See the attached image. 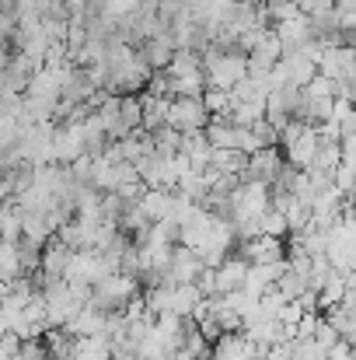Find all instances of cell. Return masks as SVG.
I'll return each mask as SVG.
<instances>
[{"mask_svg": "<svg viewBox=\"0 0 356 360\" xmlns=\"http://www.w3.org/2000/svg\"><path fill=\"white\" fill-rule=\"evenodd\" d=\"M136 294H140V280L122 276V273H109V276H102V280L91 287L88 308H95V311H102V315H112V311H122V304L133 301Z\"/></svg>", "mask_w": 356, "mask_h": 360, "instance_id": "6da1fadb", "label": "cell"}, {"mask_svg": "<svg viewBox=\"0 0 356 360\" xmlns=\"http://www.w3.org/2000/svg\"><path fill=\"white\" fill-rule=\"evenodd\" d=\"M206 122H210V116L199 105V98H171L168 102L164 126H171L175 133H192V129H203Z\"/></svg>", "mask_w": 356, "mask_h": 360, "instance_id": "7a4b0ae2", "label": "cell"}, {"mask_svg": "<svg viewBox=\"0 0 356 360\" xmlns=\"http://www.w3.org/2000/svg\"><path fill=\"white\" fill-rule=\"evenodd\" d=\"M279 168H283L279 147H262V150L248 154V161H244L237 182H262V186H272V179H276Z\"/></svg>", "mask_w": 356, "mask_h": 360, "instance_id": "3957f363", "label": "cell"}, {"mask_svg": "<svg viewBox=\"0 0 356 360\" xmlns=\"http://www.w3.org/2000/svg\"><path fill=\"white\" fill-rule=\"evenodd\" d=\"M237 252L248 266H258V262H283L286 259V238H265V235H258V238L251 241H237L235 245Z\"/></svg>", "mask_w": 356, "mask_h": 360, "instance_id": "277c9868", "label": "cell"}, {"mask_svg": "<svg viewBox=\"0 0 356 360\" xmlns=\"http://www.w3.org/2000/svg\"><path fill=\"white\" fill-rule=\"evenodd\" d=\"M203 273V262L192 248H182L175 245L171 248V259H168V269H164V280L168 283H196V276Z\"/></svg>", "mask_w": 356, "mask_h": 360, "instance_id": "5b68a950", "label": "cell"}, {"mask_svg": "<svg viewBox=\"0 0 356 360\" xmlns=\"http://www.w3.org/2000/svg\"><path fill=\"white\" fill-rule=\"evenodd\" d=\"M213 273V294L217 297H224V294H231V290H241L244 287V273H248V262L241 259V255H228L217 269H210Z\"/></svg>", "mask_w": 356, "mask_h": 360, "instance_id": "8992f818", "label": "cell"}, {"mask_svg": "<svg viewBox=\"0 0 356 360\" xmlns=\"http://www.w3.org/2000/svg\"><path fill=\"white\" fill-rule=\"evenodd\" d=\"M315 150H318V133H315V126H308L297 140H290L279 154H283V161L290 165V168H297V172H308V165H311V158H315Z\"/></svg>", "mask_w": 356, "mask_h": 360, "instance_id": "52a82bcc", "label": "cell"}, {"mask_svg": "<svg viewBox=\"0 0 356 360\" xmlns=\"http://www.w3.org/2000/svg\"><path fill=\"white\" fill-rule=\"evenodd\" d=\"M283 273H286V262H258V266H248L241 290L251 294V297H258V294H265Z\"/></svg>", "mask_w": 356, "mask_h": 360, "instance_id": "ba28073f", "label": "cell"}, {"mask_svg": "<svg viewBox=\"0 0 356 360\" xmlns=\"http://www.w3.org/2000/svg\"><path fill=\"white\" fill-rule=\"evenodd\" d=\"M136 207H140V214H143L150 224H157V221L171 217L175 193H171V189H143V193H140V200H136Z\"/></svg>", "mask_w": 356, "mask_h": 360, "instance_id": "9c48e42d", "label": "cell"}, {"mask_svg": "<svg viewBox=\"0 0 356 360\" xmlns=\"http://www.w3.org/2000/svg\"><path fill=\"white\" fill-rule=\"evenodd\" d=\"M67 259H70V248L60 245L56 238H49L42 245V255H39V276L42 280H63Z\"/></svg>", "mask_w": 356, "mask_h": 360, "instance_id": "30bf717a", "label": "cell"}, {"mask_svg": "<svg viewBox=\"0 0 356 360\" xmlns=\"http://www.w3.org/2000/svg\"><path fill=\"white\" fill-rule=\"evenodd\" d=\"M136 53L143 56V63H147L154 74H161V70L171 63V53H175V49H171V42H168L164 35H154V39L140 42V46H136Z\"/></svg>", "mask_w": 356, "mask_h": 360, "instance_id": "8fae6325", "label": "cell"}, {"mask_svg": "<svg viewBox=\"0 0 356 360\" xmlns=\"http://www.w3.org/2000/svg\"><path fill=\"white\" fill-rule=\"evenodd\" d=\"M279 56H283V46H279V39L272 35V28L258 39V46L244 56L248 60V67H255V70H269L272 63H279Z\"/></svg>", "mask_w": 356, "mask_h": 360, "instance_id": "7c38bea8", "label": "cell"}, {"mask_svg": "<svg viewBox=\"0 0 356 360\" xmlns=\"http://www.w3.org/2000/svg\"><path fill=\"white\" fill-rule=\"evenodd\" d=\"M279 63H283V70H286V81H290L294 88H304V84H308V81L318 74V67H315L308 56L294 53V49H290V53H283V56H279Z\"/></svg>", "mask_w": 356, "mask_h": 360, "instance_id": "4fadbf2b", "label": "cell"}, {"mask_svg": "<svg viewBox=\"0 0 356 360\" xmlns=\"http://www.w3.org/2000/svg\"><path fill=\"white\" fill-rule=\"evenodd\" d=\"M199 301H203V294H199L196 283H175V287H171V308H168V315L189 319V315L196 311Z\"/></svg>", "mask_w": 356, "mask_h": 360, "instance_id": "5bb4252c", "label": "cell"}, {"mask_svg": "<svg viewBox=\"0 0 356 360\" xmlns=\"http://www.w3.org/2000/svg\"><path fill=\"white\" fill-rule=\"evenodd\" d=\"M329 319V326L336 329V336H339V343H350L353 347V333H356V319H353V308L350 304H336V308H329L325 311Z\"/></svg>", "mask_w": 356, "mask_h": 360, "instance_id": "9a60e30c", "label": "cell"}, {"mask_svg": "<svg viewBox=\"0 0 356 360\" xmlns=\"http://www.w3.org/2000/svg\"><path fill=\"white\" fill-rule=\"evenodd\" d=\"M189 74H203L199 56L189 53V49H175L171 53V63L164 67V77H189Z\"/></svg>", "mask_w": 356, "mask_h": 360, "instance_id": "2e32d148", "label": "cell"}, {"mask_svg": "<svg viewBox=\"0 0 356 360\" xmlns=\"http://www.w3.org/2000/svg\"><path fill=\"white\" fill-rule=\"evenodd\" d=\"M336 168H339V143H318V150H315L308 172H318V175H329V179H332Z\"/></svg>", "mask_w": 356, "mask_h": 360, "instance_id": "e0dca14e", "label": "cell"}, {"mask_svg": "<svg viewBox=\"0 0 356 360\" xmlns=\"http://www.w3.org/2000/svg\"><path fill=\"white\" fill-rule=\"evenodd\" d=\"M0 241H21V214L14 200L0 203Z\"/></svg>", "mask_w": 356, "mask_h": 360, "instance_id": "ac0fdd59", "label": "cell"}, {"mask_svg": "<svg viewBox=\"0 0 356 360\" xmlns=\"http://www.w3.org/2000/svg\"><path fill=\"white\" fill-rule=\"evenodd\" d=\"M199 105L206 109L210 120H213V116H228V109H231V95L220 91V88H206V91L199 95Z\"/></svg>", "mask_w": 356, "mask_h": 360, "instance_id": "d6986e66", "label": "cell"}, {"mask_svg": "<svg viewBox=\"0 0 356 360\" xmlns=\"http://www.w3.org/2000/svg\"><path fill=\"white\" fill-rule=\"evenodd\" d=\"M272 287L279 290V297H283V301H301V297H304V290H308V283H304L297 273H290V269H286Z\"/></svg>", "mask_w": 356, "mask_h": 360, "instance_id": "ffe728a7", "label": "cell"}, {"mask_svg": "<svg viewBox=\"0 0 356 360\" xmlns=\"http://www.w3.org/2000/svg\"><path fill=\"white\" fill-rule=\"evenodd\" d=\"M301 91H304V98H336V81H329V77L315 74Z\"/></svg>", "mask_w": 356, "mask_h": 360, "instance_id": "44dd1931", "label": "cell"}, {"mask_svg": "<svg viewBox=\"0 0 356 360\" xmlns=\"http://www.w3.org/2000/svg\"><path fill=\"white\" fill-rule=\"evenodd\" d=\"M311 340L318 343V350H322V354H329V350L339 343V336H336V329L325 322V315H322V322H318V329H315V336H311Z\"/></svg>", "mask_w": 356, "mask_h": 360, "instance_id": "7402d4cb", "label": "cell"}, {"mask_svg": "<svg viewBox=\"0 0 356 360\" xmlns=\"http://www.w3.org/2000/svg\"><path fill=\"white\" fill-rule=\"evenodd\" d=\"M318 322H322V315H318V311H304V315H301V322L294 326V340H311V336H315V329H318Z\"/></svg>", "mask_w": 356, "mask_h": 360, "instance_id": "603a6c76", "label": "cell"}, {"mask_svg": "<svg viewBox=\"0 0 356 360\" xmlns=\"http://www.w3.org/2000/svg\"><path fill=\"white\" fill-rule=\"evenodd\" d=\"M251 133H255V140H258V147H279V140H276V129L269 126L265 120H255L248 126Z\"/></svg>", "mask_w": 356, "mask_h": 360, "instance_id": "cb8c5ba5", "label": "cell"}, {"mask_svg": "<svg viewBox=\"0 0 356 360\" xmlns=\"http://www.w3.org/2000/svg\"><path fill=\"white\" fill-rule=\"evenodd\" d=\"M350 350H353L350 343H336V347L325 354V360H353V354H350Z\"/></svg>", "mask_w": 356, "mask_h": 360, "instance_id": "d4e9b609", "label": "cell"}, {"mask_svg": "<svg viewBox=\"0 0 356 360\" xmlns=\"http://www.w3.org/2000/svg\"><path fill=\"white\" fill-rule=\"evenodd\" d=\"M7 56H11V53H7V46H0V70L7 67Z\"/></svg>", "mask_w": 356, "mask_h": 360, "instance_id": "484cf974", "label": "cell"}]
</instances>
